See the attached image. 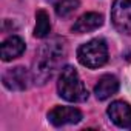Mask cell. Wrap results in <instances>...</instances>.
Here are the masks:
<instances>
[{"instance_id": "obj_1", "label": "cell", "mask_w": 131, "mask_h": 131, "mask_svg": "<svg viewBox=\"0 0 131 131\" xmlns=\"http://www.w3.org/2000/svg\"><path fill=\"white\" fill-rule=\"evenodd\" d=\"M65 57H67V43L63 39L56 37L49 42H45L39 48L32 62V80L39 85H45L49 79H52Z\"/></svg>"}, {"instance_id": "obj_2", "label": "cell", "mask_w": 131, "mask_h": 131, "mask_svg": "<svg viewBox=\"0 0 131 131\" xmlns=\"http://www.w3.org/2000/svg\"><path fill=\"white\" fill-rule=\"evenodd\" d=\"M57 91L62 99L68 100V102H74V103L85 102L90 96L79 73L76 71V68L70 67V65L63 67L59 74Z\"/></svg>"}, {"instance_id": "obj_3", "label": "cell", "mask_w": 131, "mask_h": 131, "mask_svg": "<svg viewBox=\"0 0 131 131\" xmlns=\"http://www.w3.org/2000/svg\"><path fill=\"white\" fill-rule=\"evenodd\" d=\"M77 59L86 68L96 70L108 62V46L103 39H93L77 49Z\"/></svg>"}, {"instance_id": "obj_4", "label": "cell", "mask_w": 131, "mask_h": 131, "mask_svg": "<svg viewBox=\"0 0 131 131\" xmlns=\"http://www.w3.org/2000/svg\"><path fill=\"white\" fill-rule=\"evenodd\" d=\"M111 20L119 32L131 36V0H114Z\"/></svg>"}, {"instance_id": "obj_5", "label": "cell", "mask_w": 131, "mask_h": 131, "mask_svg": "<svg viewBox=\"0 0 131 131\" xmlns=\"http://www.w3.org/2000/svg\"><path fill=\"white\" fill-rule=\"evenodd\" d=\"M2 80H3L5 88L11 91H23L29 86V82L32 80V74L23 67H16V68L8 70L3 74Z\"/></svg>"}, {"instance_id": "obj_6", "label": "cell", "mask_w": 131, "mask_h": 131, "mask_svg": "<svg viewBox=\"0 0 131 131\" xmlns=\"http://www.w3.org/2000/svg\"><path fill=\"white\" fill-rule=\"evenodd\" d=\"M48 120L54 126L79 123L82 120V113L74 106H54L48 113Z\"/></svg>"}, {"instance_id": "obj_7", "label": "cell", "mask_w": 131, "mask_h": 131, "mask_svg": "<svg viewBox=\"0 0 131 131\" xmlns=\"http://www.w3.org/2000/svg\"><path fill=\"white\" fill-rule=\"evenodd\" d=\"M106 113L114 125H117L119 128H123V129H131V106L126 102H123V100L113 102L108 106Z\"/></svg>"}, {"instance_id": "obj_8", "label": "cell", "mask_w": 131, "mask_h": 131, "mask_svg": "<svg viewBox=\"0 0 131 131\" xmlns=\"http://www.w3.org/2000/svg\"><path fill=\"white\" fill-rule=\"evenodd\" d=\"M103 25V16L99 13H86L83 16H80L74 25H73V32L77 34H85V32H91L96 31L97 28H100Z\"/></svg>"}, {"instance_id": "obj_9", "label": "cell", "mask_w": 131, "mask_h": 131, "mask_svg": "<svg viewBox=\"0 0 131 131\" xmlns=\"http://www.w3.org/2000/svg\"><path fill=\"white\" fill-rule=\"evenodd\" d=\"M119 91V80L113 74H105L94 86V94L99 100H106Z\"/></svg>"}, {"instance_id": "obj_10", "label": "cell", "mask_w": 131, "mask_h": 131, "mask_svg": "<svg viewBox=\"0 0 131 131\" xmlns=\"http://www.w3.org/2000/svg\"><path fill=\"white\" fill-rule=\"evenodd\" d=\"M25 42L19 36H11L2 43V60L11 62L13 59L20 57L25 52Z\"/></svg>"}, {"instance_id": "obj_11", "label": "cell", "mask_w": 131, "mask_h": 131, "mask_svg": "<svg viewBox=\"0 0 131 131\" xmlns=\"http://www.w3.org/2000/svg\"><path fill=\"white\" fill-rule=\"evenodd\" d=\"M51 32V22L49 16L46 14L45 9H39L36 13V28H34V37L37 39H45Z\"/></svg>"}, {"instance_id": "obj_12", "label": "cell", "mask_w": 131, "mask_h": 131, "mask_svg": "<svg viewBox=\"0 0 131 131\" xmlns=\"http://www.w3.org/2000/svg\"><path fill=\"white\" fill-rule=\"evenodd\" d=\"M59 17H70L80 5L79 0H49Z\"/></svg>"}]
</instances>
